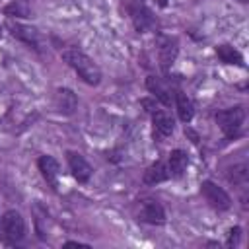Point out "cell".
<instances>
[{"instance_id": "6da1fadb", "label": "cell", "mask_w": 249, "mask_h": 249, "mask_svg": "<svg viewBox=\"0 0 249 249\" xmlns=\"http://www.w3.org/2000/svg\"><path fill=\"white\" fill-rule=\"evenodd\" d=\"M62 58H64V62H68V66H72L78 72V76L86 84L97 86L101 82V70H99V66L86 53H82L78 49H66V51H62Z\"/></svg>"}, {"instance_id": "7a4b0ae2", "label": "cell", "mask_w": 249, "mask_h": 249, "mask_svg": "<svg viewBox=\"0 0 249 249\" xmlns=\"http://www.w3.org/2000/svg\"><path fill=\"white\" fill-rule=\"evenodd\" d=\"M245 119V111L243 107H231V109H224L220 113H216V123L220 124V128L224 130L226 136H233Z\"/></svg>"}, {"instance_id": "3957f363", "label": "cell", "mask_w": 249, "mask_h": 249, "mask_svg": "<svg viewBox=\"0 0 249 249\" xmlns=\"http://www.w3.org/2000/svg\"><path fill=\"white\" fill-rule=\"evenodd\" d=\"M200 193H202V196L206 198V202H208L212 208H216V210H228V208L231 206L230 195H228L222 187H218L216 183H212V181H204V183L200 185Z\"/></svg>"}, {"instance_id": "277c9868", "label": "cell", "mask_w": 249, "mask_h": 249, "mask_svg": "<svg viewBox=\"0 0 249 249\" xmlns=\"http://www.w3.org/2000/svg\"><path fill=\"white\" fill-rule=\"evenodd\" d=\"M2 231L10 241H19L25 235V222L18 210H8L2 216Z\"/></svg>"}, {"instance_id": "5b68a950", "label": "cell", "mask_w": 249, "mask_h": 249, "mask_svg": "<svg viewBox=\"0 0 249 249\" xmlns=\"http://www.w3.org/2000/svg\"><path fill=\"white\" fill-rule=\"evenodd\" d=\"M138 216H140L142 222H148V224H163V222H165L163 206H161L158 200H152V198L140 202Z\"/></svg>"}, {"instance_id": "8992f818", "label": "cell", "mask_w": 249, "mask_h": 249, "mask_svg": "<svg viewBox=\"0 0 249 249\" xmlns=\"http://www.w3.org/2000/svg\"><path fill=\"white\" fill-rule=\"evenodd\" d=\"M68 165H70V171H72V175L76 177L78 183L89 181V177H91V167H89V163L86 161V158H84L82 154H78V152H68Z\"/></svg>"}, {"instance_id": "52a82bcc", "label": "cell", "mask_w": 249, "mask_h": 249, "mask_svg": "<svg viewBox=\"0 0 249 249\" xmlns=\"http://www.w3.org/2000/svg\"><path fill=\"white\" fill-rule=\"evenodd\" d=\"M37 165H39V171L41 175L45 177V181L56 189V179H58V173H60V167H58V161L53 158V156H41L37 160Z\"/></svg>"}, {"instance_id": "ba28073f", "label": "cell", "mask_w": 249, "mask_h": 249, "mask_svg": "<svg viewBox=\"0 0 249 249\" xmlns=\"http://www.w3.org/2000/svg\"><path fill=\"white\" fill-rule=\"evenodd\" d=\"M54 105H56V109H58L60 113L70 115V113H74V109L78 107V99H76V95H74L72 89H68V88H58L56 93H54Z\"/></svg>"}, {"instance_id": "9c48e42d", "label": "cell", "mask_w": 249, "mask_h": 249, "mask_svg": "<svg viewBox=\"0 0 249 249\" xmlns=\"http://www.w3.org/2000/svg\"><path fill=\"white\" fill-rule=\"evenodd\" d=\"M152 123H154V136L158 138H165L173 132V119L165 113V111H156L152 115Z\"/></svg>"}, {"instance_id": "30bf717a", "label": "cell", "mask_w": 249, "mask_h": 249, "mask_svg": "<svg viewBox=\"0 0 249 249\" xmlns=\"http://www.w3.org/2000/svg\"><path fill=\"white\" fill-rule=\"evenodd\" d=\"M10 31H12L14 37L23 41L25 45H29L33 49H39V33L33 27H27V25H21V23H10Z\"/></svg>"}, {"instance_id": "8fae6325", "label": "cell", "mask_w": 249, "mask_h": 249, "mask_svg": "<svg viewBox=\"0 0 249 249\" xmlns=\"http://www.w3.org/2000/svg\"><path fill=\"white\" fill-rule=\"evenodd\" d=\"M187 163H189L187 154L183 150H173L169 154V167H167L169 175L171 177H181L185 173V169H187Z\"/></svg>"}, {"instance_id": "7c38bea8", "label": "cell", "mask_w": 249, "mask_h": 249, "mask_svg": "<svg viewBox=\"0 0 249 249\" xmlns=\"http://www.w3.org/2000/svg\"><path fill=\"white\" fill-rule=\"evenodd\" d=\"M130 16H132V21H134V25H136L138 31H144V29H148L154 23V18H152L150 10L144 8V6H140V4L130 6Z\"/></svg>"}, {"instance_id": "4fadbf2b", "label": "cell", "mask_w": 249, "mask_h": 249, "mask_svg": "<svg viewBox=\"0 0 249 249\" xmlns=\"http://www.w3.org/2000/svg\"><path fill=\"white\" fill-rule=\"evenodd\" d=\"M175 56H177V41L169 39V37L163 39L161 45H160V62H161V66L167 70L169 64L175 60Z\"/></svg>"}, {"instance_id": "5bb4252c", "label": "cell", "mask_w": 249, "mask_h": 249, "mask_svg": "<svg viewBox=\"0 0 249 249\" xmlns=\"http://www.w3.org/2000/svg\"><path fill=\"white\" fill-rule=\"evenodd\" d=\"M167 177H169V171H167V167L163 165V161H156V163H152V165L146 169V173H144V183L156 185V183L165 181Z\"/></svg>"}, {"instance_id": "9a60e30c", "label": "cell", "mask_w": 249, "mask_h": 249, "mask_svg": "<svg viewBox=\"0 0 249 249\" xmlns=\"http://www.w3.org/2000/svg\"><path fill=\"white\" fill-rule=\"evenodd\" d=\"M146 86H148V89H150V91H152L163 105H169V103H171V93H169V89L161 84L160 78H156V76H148Z\"/></svg>"}, {"instance_id": "2e32d148", "label": "cell", "mask_w": 249, "mask_h": 249, "mask_svg": "<svg viewBox=\"0 0 249 249\" xmlns=\"http://www.w3.org/2000/svg\"><path fill=\"white\" fill-rule=\"evenodd\" d=\"M216 53H218V58L226 64H243V58H241L239 51H235L231 45H220L216 49Z\"/></svg>"}, {"instance_id": "e0dca14e", "label": "cell", "mask_w": 249, "mask_h": 249, "mask_svg": "<svg viewBox=\"0 0 249 249\" xmlns=\"http://www.w3.org/2000/svg\"><path fill=\"white\" fill-rule=\"evenodd\" d=\"M177 113H179V119L183 123H189L193 119V115H195L193 101L185 93H177Z\"/></svg>"}, {"instance_id": "ac0fdd59", "label": "cell", "mask_w": 249, "mask_h": 249, "mask_svg": "<svg viewBox=\"0 0 249 249\" xmlns=\"http://www.w3.org/2000/svg\"><path fill=\"white\" fill-rule=\"evenodd\" d=\"M228 179L231 183H235V185H245L247 183V163L241 161V163L233 165L230 169V173H228Z\"/></svg>"}, {"instance_id": "d6986e66", "label": "cell", "mask_w": 249, "mask_h": 249, "mask_svg": "<svg viewBox=\"0 0 249 249\" xmlns=\"http://www.w3.org/2000/svg\"><path fill=\"white\" fill-rule=\"evenodd\" d=\"M8 16H18V18H27V14H29V8H27V2L25 0H16V2H12L6 10H4Z\"/></svg>"}, {"instance_id": "ffe728a7", "label": "cell", "mask_w": 249, "mask_h": 249, "mask_svg": "<svg viewBox=\"0 0 249 249\" xmlns=\"http://www.w3.org/2000/svg\"><path fill=\"white\" fill-rule=\"evenodd\" d=\"M239 233H241V230H239V228H233V230L230 231V237H228V245H230V247H233V245H237V239H239Z\"/></svg>"}, {"instance_id": "44dd1931", "label": "cell", "mask_w": 249, "mask_h": 249, "mask_svg": "<svg viewBox=\"0 0 249 249\" xmlns=\"http://www.w3.org/2000/svg\"><path fill=\"white\" fill-rule=\"evenodd\" d=\"M66 247H88L86 243H78V241H68Z\"/></svg>"}, {"instance_id": "7402d4cb", "label": "cell", "mask_w": 249, "mask_h": 249, "mask_svg": "<svg viewBox=\"0 0 249 249\" xmlns=\"http://www.w3.org/2000/svg\"><path fill=\"white\" fill-rule=\"evenodd\" d=\"M165 2H167V0H160V4H161V6H165Z\"/></svg>"}, {"instance_id": "603a6c76", "label": "cell", "mask_w": 249, "mask_h": 249, "mask_svg": "<svg viewBox=\"0 0 249 249\" xmlns=\"http://www.w3.org/2000/svg\"><path fill=\"white\" fill-rule=\"evenodd\" d=\"M239 2H247V0H239Z\"/></svg>"}]
</instances>
